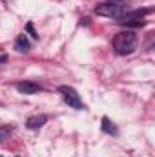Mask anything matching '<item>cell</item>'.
<instances>
[{
	"instance_id": "obj_1",
	"label": "cell",
	"mask_w": 155,
	"mask_h": 157,
	"mask_svg": "<svg viewBox=\"0 0 155 157\" xmlns=\"http://www.w3.org/2000/svg\"><path fill=\"white\" fill-rule=\"evenodd\" d=\"M113 49L117 55H130L137 49V35L133 31H120L113 37Z\"/></svg>"
},
{
	"instance_id": "obj_2",
	"label": "cell",
	"mask_w": 155,
	"mask_h": 157,
	"mask_svg": "<svg viewBox=\"0 0 155 157\" xmlns=\"http://www.w3.org/2000/svg\"><path fill=\"white\" fill-rule=\"evenodd\" d=\"M59 93L62 95V99L66 101L68 106H71L75 110H84V102H82V99H80V95L77 93L75 88H71V86H60Z\"/></svg>"
},
{
	"instance_id": "obj_3",
	"label": "cell",
	"mask_w": 155,
	"mask_h": 157,
	"mask_svg": "<svg viewBox=\"0 0 155 157\" xmlns=\"http://www.w3.org/2000/svg\"><path fill=\"white\" fill-rule=\"evenodd\" d=\"M95 13L100 15V17H106V18H122L124 13H126V7L124 6H115V4H99L95 7Z\"/></svg>"
},
{
	"instance_id": "obj_4",
	"label": "cell",
	"mask_w": 155,
	"mask_h": 157,
	"mask_svg": "<svg viewBox=\"0 0 155 157\" xmlns=\"http://www.w3.org/2000/svg\"><path fill=\"white\" fill-rule=\"evenodd\" d=\"M17 90L20 93H24V95H35V93L42 91V86L33 82V80H22V82L17 84Z\"/></svg>"
},
{
	"instance_id": "obj_5",
	"label": "cell",
	"mask_w": 155,
	"mask_h": 157,
	"mask_svg": "<svg viewBox=\"0 0 155 157\" xmlns=\"http://www.w3.org/2000/svg\"><path fill=\"white\" fill-rule=\"evenodd\" d=\"M15 49L18 53H28L31 49V44H29V40H28L26 35H18V39L15 40Z\"/></svg>"
},
{
	"instance_id": "obj_6",
	"label": "cell",
	"mask_w": 155,
	"mask_h": 157,
	"mask_svg": "<svg viewBox=\"0 0 155 157\" xmlns=\"http://www.w3.org/2000/svg\"><path fill=\"white\" fill-rule=\"evenodd\" d=\"M46 121H47L46 115H33V117H29L26 121V126H28L29 130H37V128H40V126L46 124Z\"/></svg>"
},
{
	"instance_id": "obj_7",
	"label": "cell",
	"mask_w": 155,
	"mask_h": 157,
	"mask_svg": "<svg viewBox=\"0 0 155 157\" xmlns=\"http://www.w3.org/2000/svg\"><path fill=\"white\" fill-rule=\"evenodd\" d=\"M102 130H104L106 133H110V135H117V133H119L117 126L108 117H102Z\"/></svg>"
},
{
	"instance_id": "obj_8",
	"label": "cell",
	"mask_w": 155,
	"mask_h": 157,
	"mask_svg": "<svg viewBox=\"0 0 155 157\" xmlns=\"http://www.w3.org/2000/svg\"><path fill=\"white\" fill-rule=\"evenodd\" d=\"M11 133V126H0V143H4Z\"/></svg>"
},
{
	"instance_id": "obj_9",
	"label": "cell",
	"mask_w": 155,
	"mask_h": 157,
	"mask_svg": "<svg viewBox=\"0 0 155 157\" xmlns=\"http://www.w3.org/2000/svg\"><path fill=\"white\" fill-rule=\"evenodd\" d=\"M26 29H28V33H29V35H31L33 39H39V35H37V31L33 29V24H31V22H29V24L26 26Z\"/></svg>"
},
{
	"instance_id": "obj_10",
	"label": "cell",
	"mask_w": 155,
	"mask_h": 157,
	"mask_svg": "<svg viewBox=\"0 0 155 157\" xmlns=\"http://www.w3.org/2000/svg\"><path fill=\"white\" fill-rule=\"evenodd\" d=\"M108 2H110V4H115V6H124L128 0H108Z\"/></svg>"
},
{
	"instance_id": "obj_11",
	"label": "cell",
	"mask_w": 155,
	"mask_h": 157,
	"mask_svg": "<svg viewBox=\"0 0 155 157\" xmlns=\"http://www.w3.org/2000/svg\"><path fill=\"white\" fill-rule=\"evenodd\" d=\"M6 60H7V57H6V55H0V64H4Z\"/></svg>"
}]
</instances>
